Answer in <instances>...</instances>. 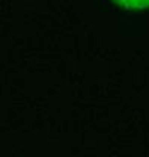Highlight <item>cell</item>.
<instances>
[{"label": "cell", "instance_id": "6da1fadb", "mask_svg": "<svg viewBox=\"0 0 149 157\" xmlns=\"http://www.w3.org/2000/svg\"><path fill=\"white\" fill-rule=\"evenodd\" d=\"M125 9H145L149 8V0H114Z\"/></svg>", "mask_w": 149, "mask_h": 157}]
</instances>
